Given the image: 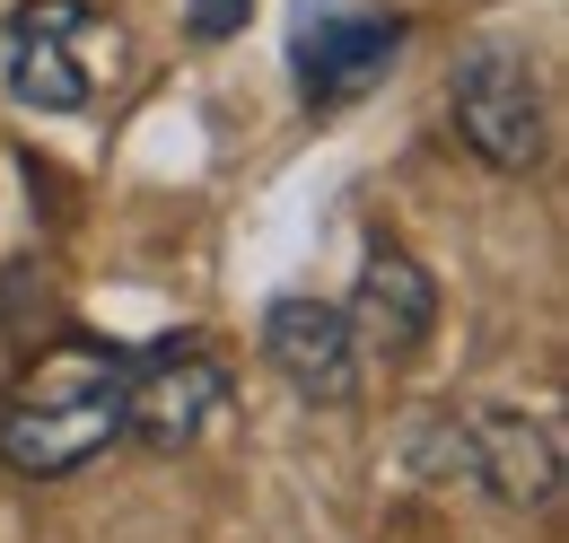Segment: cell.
I'll use <instances>...</instances> for the list:
<instances>
[{
  "label": "cell",
  "instance_id": "8",
  "mask_svg": "<svg viewBox=\"0 0 569 543\" xmlns=\"http://www.w3.org/2000/svg\"><path fill=\"white\" fill-rule=\"evenodd\" d=\"M465 465L491 482L499 509H552L561 500V438H552V421H526V412L465 421Z\"/></svg>",
  "mask_w": 569,
  "mask_h": 543
},
{
  "label": "cell",
  "instance_id": "5",
  "mask_svg": "<svg viewBox=\"0 0 569 543\" xmlns=\"http://www.w3.org/2000/svg\"><path fill=\"white\" fill-rule=\"evenodd\" d=\"M395 53H403V18H386V9H351V18L307 9L298 36H289V70H298V88H307L316 106H351V97H368Z\"/></svg>",
  "mask_w": 569,
  "mask_h": 543
},
{
  "label": "cell",
  "instance_id": "9",
  "mask_svg": "<svg viewBox=\"0 0 569 543\" xmlns=\"http://www.w3.org/2000/svg\"><path fill=\"white\" fill-rule=\"evenodd\" d=\"M184 27H193L202 45H219V36L246 27V0H184Z\"/></svg>",
  "mask_w": 569,
  "mask_h": 543
},
{
  "label": "cell",
  "instance_id": "6",
  "mask_svg": "<svg viewBox=\"0 0 569 543\" xmlns=\"http://www.w3.org/2000/svg\"><path fill=\"white\" fill-rule=\"evenodd\" d=\"M263 359L289 377V395L342 412L359 395V342L333 298H272L263 307Z\"/></svg>",
  "mask_w": 569,
  "mask_h": 543
},
{
  "label": "cell",
  "instance_id": "2",
  "mask_svg": "<svg viewBox=\"0 0 569 543\" xmlns=\"http://www.w3.org/2000/svg\"><path fill=\"white\" fill-rule=\"evenodd\" d=\"M447 106H456V132L465 149L499 167V176H526L535 158H543V88H535V70L526 53H508V45H473L456 79H447Z\"/></svg>",
  "mask_w": 569,
  "mask_h": 543
},
{
  "label": "cell",
  "instance_id": "7",
  "mask_svg": "<svg viewBox=\"0 0 569 543\" xmlns=\"http://www.w3.org/2000/svg\"><path fill=\"white\" fill-rule=\"evenodd\" d=\"M88 27H97L88 0H18L9 9V97L36 115H79L88 106V70H79Z\"/></svg>",
  "mask_w": 569,
  "mask_h": 543
},
{
  "label": "cell",
  "instance_id": "4",
  "mask_svg": "<svg viewBox=\"0 0 569 543\" xmlns=\"http://www.w3.org/2000/svg\"><path fill=\"white\" fill-rule=\"evenodd\" d=\"M342 316H351V342L359 359H386V368H403L429 334H438V280H429L395 237H377L368 255H359V289L342 298Z\"/></svg>",
  "mask_w": 569,
  "mask_h": 543
},
{
  "label": "cell",
  "instance_id": "3",
  "mask_svg": "<svg viewBox=\"0 0 569 543\" xmlns=\"http://www.w3.org/2000/svg\"><path fill=\"white\" fill-rule=\"evenodd\" d=\"M219 412H228V359L202 342H167V351H149V368H132L123 430L158 456H184Z\"/></svg>",
  "mask_w": 569,
  "mask_h": 543
},
{
  "label": "cell",
  "instance_id": "1",
  "mask_svg": "<svg viewBox=\"0 0 569 543\" xmlns=\"http://www.w3.org/2000/svg\"><path fill=\"white\" fill-rule=\"evenodd\" d=\"M123 404H132V359L106 342H53L36 351L9 395H0V465L27 482H62L97 465L123 438Z\"/></svg>",
  "mask_w": 569,
  "mask_h": 543
}]
</instances>
